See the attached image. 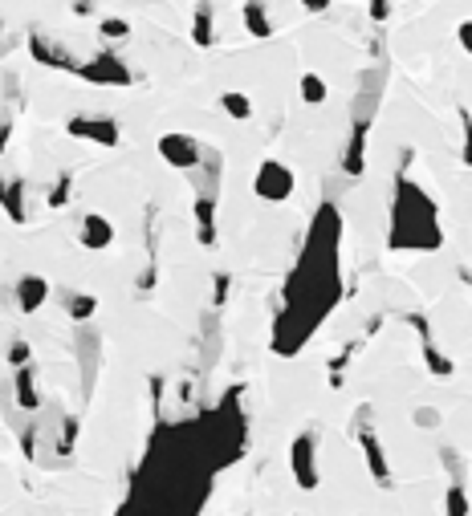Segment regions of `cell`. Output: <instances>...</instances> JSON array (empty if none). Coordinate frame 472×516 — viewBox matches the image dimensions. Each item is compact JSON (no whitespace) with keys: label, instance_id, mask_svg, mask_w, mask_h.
<instances>
[{"label":"cell","instance_id":"6da1fadb","mask_svg":"<svg viewBox=\"0 0 472 516\" xmlns=\"http://www.w3.org/2000/svg\"><path fill=\"white\" fill-rule=\"evenodd\" d=\"M216 443V427L159 431L114 516H200L212 496L216 472L228 464Z\"/></svg>","mask_w":472,"mask_h":516},{"label":"cell","instance_id":"7a4b0ae2","mask_svg":"<svg viewBox=\"0 0 472 516\" xmlns=\"http://www.w3.org/2000/svg\"><path fill=\"white\" fill-rule=\"evenodd\" d=\"M66 135L70 139H82V143H94V147H118L123 143V126L110 114H74L66 122Z\"/></svg>","mask_w":472,"mask_h":516},{"label":"cell","instance_id":"3957f363","mask_svg":"<svg viewBox=\"0 0 472 516\" xmlns=\"http://www.w3.org/2000/svg\"><path fill=\"white\" fill-rule=\"evenodd\" d=\"M78 78L90 82V86H131V82H135L131 66H127V61L118 57V53H110V49L86 57V61H82V70H78Z\"/></svg>","mask_w":472,"mask_h":516},{"label":"cell","instance_id":"277c9868","mask_svg":"<svg viewBox=\"0 0 472 516\" xmlns=\"http://www.w3.org/2000/svg\"><path fill=\"white\" fill-rule=\"evenodd\" d=\"M289 468H293V480H298L302 492H314L322 484V472H318V431H302L289 447Z\"/></svg>","mask_w":472,"mask_h":516},{"label":"cell","instance_id":"5b68a950","mask_svg":"<svg viewBox=\"0 0 472 516\" xmlns=\"http://www.w3.org/2000/svg\"><path fill=\"white\" fill-rule=\"evenodd\" d=\"M293 187H298V175H293L281 159H265L257 167V179H253V191L269 204H285L293 196Z\"/></svg>","mask_w":472,"mask_h":516},{"label":"cell","instance_id":"8992f818","mask_svg":"<svg viewBox=\"0 0 472 516\" xmlns=\"http://www.w3.org/2000/svg\"><path fill=\"white\" fill-rule=\"evenodd\" d=\"M29 53H33L37 66H49V70H62V74H78V70H82V57L70 53L62 41H53V37L41 33V29L29 33Z\"/></svg>","mask_w":472,"mask_h":516},{"label":"cell","instance_id":"52a82bcc","mask_svg":"<svg viewBox=\"0 0 472 516\" xmlns=\"http://www.w3.org/2000/svg\"><path fill=\"white\" fill-rule=\"evenodd\" d=\"M159 159L167 167H175V171H196L200 159H204V143L192 139V135H184V131H167L159 139Z\"/></svg>","mask_w":472,"mask_h":516},{"label":"cell","instance_id":"ba28073f","mask_svg":"<svg viewBox=\"0 0 472 516\" xmlns=\"http://www.w3.org/2000/svg\"><path fill=\"white\" fill-rule=\"evenodd\" d=\"M359 447H363V456H367V472H371V480H375L379 488H387V484H391L387 451H383V443H379V431H375V427H367V411L359 415Z\"/></svg>","mask_w":472,"mask_h":516},{"label":"cell","instance_id":"9c48e42d","mask_svg":"<svg viewBox=\"0 0 472 516\" xmlns=\"http://www.w3.org/2000/svg\"><path fill=\"white\" fill-rule=\"evenodd\" d=\"M78 244L90 248V252H106V248L114 244V224H110V216L86 212V216H82V228H78Z\"/></svg>","mask_w":472,"mask_h":516},{"label":"cell","instance_id":"30bf717a","mask_svg":"<svg viewBox=\"0 0 472 516\" xmlns=\"http://www.w3.org/2000/svg\"><path fill=\"white\" fill-rule=\"evenodd\" d=\"M0 208L13 224H29V208H25V179L21 175H0Z\"/></svg>","mask_w":472,"mask_h":516},{"label":"cell","instance_id":"8fae6325","mask_svg":"<svg viewBox=\"0 0 472 516\" xmlns=\"http://www.w3.org/2000/svg\"><path fill=\"white\" fill-rule=\"evenodd\" d=\"M13 395H17V407L21 411H41V391H37V370H33V362L29 366H21V370H13Z\"/></svg>","mask_w":472,"mask_h":516},{"label":"cell","instance_id":"7c38bea8","mask_svg":"<svg viewBox=\"0 0 472 516\" xmlns=\"http://www.w3.org/2000/svg\"><path fill=\"white\" fill-rule=\"evenodd\" d=\"M17 305H21V313H37L45 301H49V281L45 277H37V273H25L21 281H17Z\"/></svg>","mask_w":472,"mask_h":516},{"label":"cell","instance_id":"4fadbf2b","mask_svg":"<svg viewBox=\"0 0 472 516\" xmlns=\"http://www.w3.org/2000/svg\"><path fill=\"white\" fill-rule=\"evenodd\" d=\"M196 224H200V244L212 248L216 244V191H200L196 196Z\"/></svg>","mask_w":472,"mask_h":516},{"label":"cell","instance_id":"5bb4252c","mask_svg":"<svg viewBox=\"0 0 472 516\" xmlns=\"http://www.w3.org/2000/svg\"><path fill=\"white\" fill-rule=\"evenodd\" d=\"M192 41L200 49L216 45V9H212V0H200L196 5V17H192Z\"/></svg>","mask_w":472,"mask_h":516},{"label":"cell","instance_id":"9a60e30c","mask_svg":"<svg viewBox=\"0 0 472 516\" xmlns=\"http://www.w3.org/2000/svg\"><path fill=\"white\" fill-rule=\"evenodd\" d=\"M416 330H420V338H424V358H428V370L436 374V378H452V358L448 354H440V346L432 342V334H428V326H424V317H416Z\"/></svg>","mask_w":472,"mask_h":516},{"label":"cell","instance_id":"2e32d148","mask_svg":"<svg viewBox=\"0 0 472 516\" xmlns=\"http://www.w3.org/2000/svg\"><path fill=\"white\" fill-rule=\"evenodd\" d=\"M241 17H245V29H249V33L257 37V41L273 37V21H269V9H265V0H245Z\"/></svg>","mask_w":472,"mask_h":516},{"label":"cell","instance_id":"e0dca14e","mask_svg":"<svg viewBox=\"0 0 472 516\" xmlns=\"http://www.w3.org/2000/svg\"><path fill=\"white\" fill-rule=\"evenodd\" d=\"M220 110L232 118V122H249L253 118V98L245 90H224L220 94Z\"/></svg>","mask_w":472,"mask_h":516},{"label":"cell","instance_id":"ac0fdd59","mask_svg":"<svg viewBox=\"0 0 472 516\" xmlns=\"http://www.w3.org/2000/svg\"><path fill=\"white\" fill-rule=\"evenodd\" d=\"M298 86H302V102H306V106H322V102L330 98V86H326V78H322V74H314V70H306Z\"/></svg>","mask_w":472,"mask_h":516},{"label":"cell","instance_id":"d6986e66","mask_svg":"<svg viewBox=\"0 0 472 516\" xmlns=\"http://www.w3.org/2000/svg\"><path fill=\"white\" fill-rule=\"evenodd\" d=\"M62 305H66V313H70L74 321H90L94 309H98V297H90V293H66Z\"/></svg>","mask_w":472,"mask_h":516},{"label":"cell","instance_id":"ffe728a7","mask_svg":"<svg viewBox=\"0 0 472 516\" xmlns=\"http://www.w3.org/2000/svg\"><path fill=\"white\" fill-rule=\"evenodd\" d=\"M468 512H472L468 492H464V484H460V480H452V484L444 488V516H468Z\"/></svg>","mask_w":472,"mask_h":516},{"label":"cell","instance_id":"44dd1931","mask_svg":"<svg viewBox=\"0 0 472 516\" xmlns=\"http://www.w3.org/2000/svg\"><path fill=\"white\" fill-rule=\"evenodd\" d=\"M70 196H74V171H62V175L53 179L45 204H49V208H66V204H70Z\"/></svg>","mask_w":472,"mask_h":516},{"label":"cell","instance_id":"7402d4cb","mask_svg":"<svg viewBox=\"0 0 472 516\" xmlns=\"http://www.w3.org/2000/svg\"><path fill=\"white\" fill-rule=\"evenodd\" d=\"M456 114H460V131H464V135H460V163L472 167V110L460 106Z\"/></svg>","mask_w":472,"mask_h":516},{"label":"cell","instance_id":"603a6c76","mask_svg":"<svg viewBox=\"0 0 472 516\" xmlns=\"http://www.w3.org/2000/svg\"><path fill=\"white\" fill-rule=\"evenodd\" d=\"M98 33H102L106 41H127V37H131V21H123V17H102Z\"/></svg>","mask_w":472,"mask_h":516},{"label":"cell","instance_id":"cb8c5ba5","mask_svg":"<svg viewBox=\"0 0 472 516\" xmlns=\"http://www.w3.org/2000/svg\"><path fill=\"white\" fill-rule=\"evenodd\" d=\"M74 443H78V419L66 415V419H62V439H57V456H70Z\"/></svg>","mask_w":472,"mask_h":516},{"label":"cell","instance_id":"d4e9b609","mask_svg":"<svg viewBox=\"0 0 472 516\" xmlns=\"http://www.w3.org/2000/svg\"><path fill=\"white\" fill-rule=\"evenodd\" d=\"M29 358H33V346H29L25 338H13V342H9V366L21 370V366H29Z\"/></svg>","mask_w":472,"mask_h":516},{"label":"cell","instance_id":"484cf974","mask_svg":"<svg viewBox=\"0 0 472 516\" xmlns=\"http://www.w3.org/2000/svg\"><path fill=\"white\" fill-rule=\"evenodd\" d=\"M416 423H420V427H436V423H440V415H436L432 407H420V411H416Z\"/></svg>","mask_w":472,"mask_h":516},{"label":"cell","instance_id":"4316f807","mask_svg":"<svg viewBox=\"0 0 472 516\" xmlns=\"http://www.w3.org/2000/svg\"><path fill=\"white\" fill-rule=\"evenodd\" d=\"M456 37H460V45H464V49H468V57H472V21H460Z\"/></svg>","mask_w":472,"mask_h":516},{"label":"cell","instance_id":"83f0119b","mask_svg":"<svg viewBox=\"0 0 472 516\" xmlns=\"http://www.w3.org/2000/svg\"><path fill=\"white\" fill-rule=\"evenodd\" d=\"M224 297H228V277H216V293H212V301H216V305H224Z\"/></svg>","mask_w":472,"mask_h":516},{"label":"cell","instance_id":"f1b7e54d","mask_svg":"<svg viewBox=\"0 0 472 516\" xmlns=\"http://www.w3.org/2000/svg\"><path fill=\"white\" fill-rule=\"evenodd\" d=\"M74 13L78 17H94V0H74Z\"/></svg>","mask_w":472,"mask_h":516},{"label":"cell","instance_id":"f546056e","mask_svg":"<svg viewBox=\"0 0 472 516\" xmlns=\"http://www.w3.org/2000/svg\"><path fill=\"white\" fill-rule=\"evenodd\" d=\"M9 139H13V122H0V151L9 147Z\"/></svg>","mask_w":472,"mask_h":516},{"label":"cell","instance_id":"4dcf8cb0","mask_svg":"<svg viewBox=\"0 0 472 516\" xmlns=\"http://www.w3.org/2000/svg\"><path fill=\"white\" fill-rule=\"evenodd\" d=\"M302 5H306V9H310V13H322V9H326V5H330V0H302Z\"/></svg>","mask_w":472,"mask_h":516},{"label":"cell","instance_id":"1f68e13d","mask_svg":"<svg viewBox=\"0 0 472 516\" xmlns=\"http://www.w3.org/2000/svg\"><path fill=\"white\" fill-rule=\"evenodd\" d=\"M371 13L375 17H387V0H371Z\"/></svg>","mask_w":472,"mask_h":516},{"label":"cell","instance_id":"d6a6232c","mask_svg":"<svg viewBox=\"0 0 472 516\" xmlns=\"http://www.w3.org/2000/svg\"><path fill=\"white\" fill-rule=\"evenodd\" d=\"M0 33H5V21H0Z\"/></svg>","mask_w":472,"mask_h":516},{"label":"cell","instance_id":"836d02e7","mask_svg":"<svg viewBox=\"0 0 472 516\" xmlns=\"http://www.w3.org/2000/svg\"><path fill=\"white\" fill-rule=\"evenodd\" d=\"M298 516H302V512H298Z\"/></svg>","mask_w":472,"mask_h":516}]
</instances>
